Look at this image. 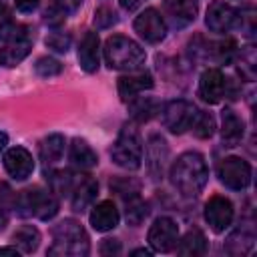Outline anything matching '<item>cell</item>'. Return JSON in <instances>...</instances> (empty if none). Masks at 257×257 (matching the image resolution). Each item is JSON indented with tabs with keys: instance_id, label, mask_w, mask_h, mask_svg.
<instances>
[{
	"instance_id": "52a82bcc",
	"label": "cell",
	"mask_w": 257,
	"mask_h": 257,
	"mask_svg": "<svg viewBox=\"0 0 257 257\" xmlns=\"http://www.w3.org/2000/svg\"><path fill=\"white\" fill-rule=\"evenodd\" d=\"M219 181L233 191H241L251 183V165L241 157H227L219 163Z\"/></svg>"
},
{
	"instance_id": "d590c367",
	"label": "cell",
	"mask_w": 257,
	"mask_h": 257,
	"mask_svg": "<svg viewBox=\"0 0 257 257\" xmlns=\"http://www.w3.org/2000/svg\"><path fill=\"white\" fill-rule=\"evenodd\" d=\"M64 18H66L64 10H62L54 0H48V6H46V10H44V22L50 24V26H60V24L64 22Z\"/></svg>"
},
{
	"instance_id": "6da1fadb",
	"label": "cell",
	"mask_w": 257,
	"mask_h": 257,
	"mask_svg": "<svg viewBox=\"0 0 257 257\" xmlns=\"http://www.w3.org/2000/svg\"><path fill=\"white\" fill-rule=\"evenodd\" d=\"M171 183L173 187L185 195V197H197L207 181H209V169H207V163H205V157L201 153H195V151H189V153H183L171 167Z\"/></svg>"
},
{
	"instance_id": "1f68e13d",
	"label": "cell",
	"mask_w": 257,
	"mask_h": 257,
	"mask_svg": "<svg viewBox=\"0 0 257 257\" xmlns=\"http://www.w3.org/2000/svg\"><path fill=\"white\" fill-rule=\"evenodd\" d=\"M72 183H74V179H72L68 173H64V171L50 175L52 193H58V195H66V193H70V189H72Z\"/></svg>"
},
{
	"instance_id": "4fadbf2b",
	"label": "cell",
	"mask_w": 257,
	"mask_h": 257,
	"mask_svg": "<svg viewBox=\"0 0 257 257\" xmlns=\"http://www.w3.org/2000/svg\"><path fill=\"white\" fill-rule=\"evenodd\" d=\"M4 169L16 181H24L34 171V159L24 147H12L4 153Z\"/></svg>"
},
{
	"instance_id": "7402d4cb",
	"label": "cell",
	"mask_w": 257,
	"mask_h": 257,
	"mask_svg": "<svg viewBox=\"0 0 257 257\" xmlns=\"http://www.w3.org/2000/svg\"><path fill=\"white\" fill-rule=\"evenodd\" d=\"M70 161L78 169H92L98 165V157L84 139H74L70 145Z\"/></svg>"
},
{
	"instance_id": "4316f807",
	"label": "cell",
	"mask_w": 257,
	"mask_h": 257,
	"mask_svg": "<svg viewBox=\"0 0 257 257\" xmlns=\"http://www.w3.org/2000/svg\"><path fill=\"white\" fill-rule=\"evenodd\" d=\"M147 215H149V207L139 195L126 199V223L128 225H141Z\"/></svg>"
},
{
	"instance_id": "5b68a950",
	"label": "cell",
	"mask_w": 257,
	"mask_h": 257,
	"mask_svg": "<svg viewBox=\"0 0 257 257\" xmlns=\"http://www.w3.org/2000/svg\"><path fill=\"white\" fill-rule=\"evenodd\" d=\"M14 209H18L22 217L34 215L40 221H48L58 213V199L52 193H44L40 189H26L16 197Z\"/></svg>"
},
{
	"instance_id": "f1b7e54d",
	"label": "cell",
	"mask_w": 257,
	"mask_h": 257,
	"mask_svg": "<svg viewBox=\"0 0 257 257\" xmlns=\"http://www.w3.org/2000/svg\"><path fill=\"white\" fill-rule=\"evenodd\" d=\"M191 128L197 139H211L215 133V118L209 112H197Z\"/></svg>"
},
{
	"instance_id": "30bf717a",
	"label": "cell",
	"mask_w": 257,
	"mask_h": 257,
	"mask_svg": "<svg viewBox=\"0 0 257 257\" xmlns=\"http://www.w3.org/2000/svg\"><path fill=\"white\" fill-rule=\"evenodd\" d=\"M135 32L149 44H157L167 36V24L161 16L159 10L155 8H147L145 12H141L135 18Z\"/></svg>"
},
{
	"instance_id": "8d00e7d4",
	"label": "cell",
	"mask_w": 257,
	"mask_h": 257,
	"mask_svg": "<svg viewBox=\"0 0 257 257\" xmlns=\"http://www.w3.org/2000/svg\"><path fill=\"white\" fill-rule=\"evenodd\" d=\"M44 42H46L48 48H52L56 52H66L68 46H70V36L64 34V32H50Z\"/></svg>"
},
{
	"instance_id": "9a60e30c",
	"label": "cell",
	"mask_w": 257,
	"mask_h": 257,
	"mask_svg": "<svg viewBox=\"0 0 257 257\" xmlns=\"http://www.w3.org/2000/svg\"><path fill=\"white\" fill-rule=\"evenodd\" d=\"M169 161V147L167 141L159 135H153L147 143V169L153 181H161L165 175V165Z\"/></svg>"
},
{
	"instance_id": "7a4b0ae2",
	"label": "cell",
	"mask_w": 257,
	"mask_h": 257,
	"mask_svg": "<svg viewBox=\"0 0 257 257\" xmlns=\"http://www.w3.org/2000/svg\"><path fill=\"white\" fill-rule=\"evenodd\" d=\"M52 245L48 247V255L54 257H84L90 251L88 235L84 227L74 219H64L52 229Z\"/></svg>"
},
{
	"instance_id": "277c9868",
	"label": "cell",
	"mask_w": 257,
	"mask_h": 257,
	"mask_svg": "<svg viewBox=\"0 0 257 257\" xmlns=\"http://www.w3.org/2000/svg\"><path fill=\"white\" fill-rule=\"evenodd\" d=\"M110 159L114 165L126 169V171H137L143 161V143L137 133V128L124 124L110 149Z\"/></svg>"
},
{
	"instance_id": "44dd1931",
	"label": "cell",
	"mask_w": 257,
	"mask_h": 257,
	"mask_svg": "<svg viewBox=\"0 0 257 257\" xmlns=\"http://www.w3.org/2000/svg\"><path fill=\"white\" fill-rule=\"evenodd\" d=\"M245 124L233 110H223V122H221V137L227 147H235L243 139Z\"/></svg>"
},
{
	"instance_id": "836d02e7",
	"label": "cell",
	"mask_w": 257,
	"mask_h": 257,
	"mask_svg": "<svg viewBox=\"0 0 257 257\" xmlns=\"http://www.w3.org/2000/svg\"><path fill=\"white\" fill-rule=\"evenodd\" d=\"M231 245H239V247L235 249V255H243V253L251 251V247H253V237H251V235H245V233H241V231H237L235 235H231V237L227 239V247H231ZM227 247H225V249H227Z\"/></svg>"
},
{
	"instance_id": "bcb514c9",
	"label": "cell",
	"mask_w": 257,
	"mask_h": 257,
	"mask_svg": "<svg viewBox=\"0 0 257 257\" xmlns=\"http://www.w3.org/2000/svg\"><path fill=\"white\" fill-rule=\"evenodd\" d=\"M133 255H151V251H147V249H137V251H133Z\"/></svg>"
},
{
	"instance_id": "f6af8a7d",
	"label": "cell",
	"mask_w": 257,
	"mask_h": 257,
	"mask_svg": "<svg viewBox=\"0 0 257 257\" xmlns=\"http://www.w3.org/2000/svg\"><path fill=\"white\" fill-rule=\"evenodd\" d=\"M6 145H8V135L0 131V153H2L4 149H6Z\"/></svg>"
},
{
	"instance_id": "3957f363",
	"label": "cell",
	"mask_w": 257,
	"mask_h": 257,
	"mask_svg": "<svg viewBox=\"0 0 257 257\" xmlns=\"http://www.w3.org/2000/svg\"><path fill=\"white\" fill-rule=\"evenodd\" d=\"M104 60L116 70H139L147 60V52L133 38L114 34L104 42Z\"/></svg>"
},
{
	"instance_id": "8992f818",
	"label": "cell",
	"mask_w": 257,
	"mask_h": 257,
	"mask_svg": "<svg viewBox=\"0 0 257 257\" xmlns=\"http://www.w3.org/2000/svg\"><path fill=\"white\" fill-rule=\"evenodd\" d=\"M197 116V108L189 100H171L163 108V122L173 135H183L191 128Z\"/></svg>"
},
{
	"instance_id": "7bdbcfd3",
	"label": "cell",
	"mask_w": 257,
	"mask_h": 257,
	"mask_svg": "<svg viewBox=\"0 0 257 257\" xmlns=\"http://www.w3.org/2000/svg\"><path fill=\"white\" fill-rule=\"evenodd\" d=\"M118 2H120L122 10H126V12H135L143 4V0H118Z\"/></svg>"
},
{
	"instance_id": "9c48e42d",
	"label": "cell",
	"mask_w": 257,
	"mask_h": 257,
	"mask_svg": "<svg viewBox=\"0 0 257 257\" xmlns=\"http://www.w3.org/2000/svg\"><path fill=\"white\" fill-rule=\"evenodd\" d=\"M30 48H32V40L26 26H12L10 34L6 36V48L0 52V62H4L6 66H14L22 58H26Z\"/></svg>"
},
{
	"instance_id": "2e32d148",
	"label": "cell",
	"mask_w": 257,
	"mask_h": 257,
	"mask_svg": "<svg viewBox=\"0 0 257 257\" xmlns=\"http://www.w3.org/2000/svg\"><path fill=\"white\" fill-rule=\"evenodd\" d=\"M116 88H118L120 98H122L124 102H128L131 98L139 96L141 92L153 88V76H151V72H147V70H133V72H128V74L118 76Z\"/></svg>"
},
{
	"instance_id": "f546056e",
	"label": "cell",
	"mask_w": 257,
	"mask_h": 257,
	"mask_svg": "<svg viewBox=\"0 0 257 257\" xmlns=\"http://www.w3.org/2000/svg\"><path fill=\"white\" fill-rule=\"evenodd\" d=\"M34 70L36 74H40L42 78H50V76H56L62 72V64L56 60V58H50V56H42L36 60L34 64Z\"/></svg>"
},
{
	"instance_id": "5bb4252c",
	"label": "cell",
	"mask_w": 257,
	"mask_h": 257,
	"mask_svg": "<svg viewBox=\"0 0 257 257\" xmlns=\"http://www.w3.org/2000/svg\"><path fill=\"white\" fill-rule=\"evenodd\" d=\"M225 92L227 78L223 76V72L219 68H207L199 80V96L209 104H217L225 96Z\"/></svg>"
},
{
	"instance_id": "f35d334b",
	"label": "cell",
	"mask_w": 257,
	"mask_h": 257,
	"mask_svg": "<svg viewBox=\"0 0 257 257\" xmlns=\"http://www.w3.org/2000/svg\"><path fill=\"white\" fill-rule=\"evenodd\" d=\"M12 26H14L12 24V12H10V8L6 4L0 2V38L2 40H6V36L12 30Z\"/></svg>"
},
{
	"instance_id": "ffe728a7",
	"label": "cell",
	"mask_w": 257,
	"mask_h": 257,
	"mask_svg": "<svg viewBox=\"0 0 257 257\" xmlns=\"http://www.w3.org/2000/svg\"><path fill=\"white\" fill-rule=\"evenodd\" d=\"M165 10L177 26H187L197 18V6L191 0H165Z\"/></svg>"
},
{
	"instance_id": "484cf974",
	"label": "cell",
	"mask_w": 257,
	"mask_h": 257,
	"mask_svg": "<svg viewBox=\"0 0 257 257\" xmlns=\"http://www.w3.org/2000/svg\"><path fill=\"white\" fill-rule=\"evenodd\" d=\"M12 239L20 247L22 253H32L40 245V231L36 227H32V225H22L20 229H16Z\"/></svg>"
},
{
	"instance_id": "b9f144b4",
	"label": "cell",
	"mask_w": 257,
	"mask_h": 257,
	"mask_svg": "<svg viewBox=\"0 0 257 257\" xmlns=\"http://www.w3.org/2000/svg\"><path fill=\"white\" fill-rule=\"evenodd\" d=\"M14 2H16V8L20 12H32L40 4V0H14Z\"/></svg>"
},
{
	"instance_id": "603a6c76",
	"label": "cell",
	"mask_w": 257,
	"mask_h": 257,
	"mask_svg": "<svg viewBox=\"0 0 257 257\" xmlns=\"http://www.w3.org/2000/svg\"><path fill=\"white\" fill-rule=\"evenodd\" d=\"M128 110L137 122H147L159 112V102L151 96H139V98L135 96V98H131Z\"/></svg>"
},
{
	"instance_id": "4dcf8cb0",
	"label": "cell",
	"mask_w": 257,
	"mask_h": 257,
	"mask_svg": "<svg viewBox=\"0 0 257 257\" xmlns=\"http://www.w3.org/2000/svg\"><path fill=\"white\" fill-rule=\"evenodd\" d=\"M239 74L247 80L255 78V52L253 46H247L245 52H241V62H239Z\"/></svg>"
},
{
	"instance_id": "d4e9b609",
	"label": "cell",
	"mask_w": 257,
	"mask_h": 257,
	"mask_svg": "<svg viewBox=\"0 0 257 257\" xmlns=\"http://www.w3.org/2000/svg\"><path fill=\"white\" fill-rule=\"evenodd\" d=\"M177 251H179L181 255H193V257H195V255H203V253L207 251V239H205L203 231H201V229H191V231H187V235L181 239Z\"/></svg>"
},
{
	"instance_id": "ab89813d",
	"label": "cell",
	"mask_w": 257,
	"mask_h": 257,
	"mask_svg": "<svg viewBox=\"0 0 257 257\" xmlns=\"http://www.w3.org/2000/svg\"><path fill=\"white\" fill-rule=\"evenodd\" d=\"M100 253L102 255H118L120 253V243L116 239H104L100 243Z\"/></svg>"
},
{
	"instance_id": "cb8c5ba5",
	"label": "cell",
	"mask_w": 257,
	"mask_h": 257,
	"mask_svg": "<svg viewBox=\"0 0 257 257\" xmlns=\"http://www.w3.org/2000/svg\"><path fill=\"white\" fill-rule=\"evenodd\" d=\"M62 153H64V137L58 133L48 135L40 143V157L44 165H56L62 159Z\"/></svg>"
},
{
	"instance_id": "83f0119b",
	"label": "cell",
	"mask_w": 257,
	"mask_h": 257,
	"mask_svg": "<svg viewBox=\"0 0 257 257\" xmlns=\"http://www.w3.org/2000/svg\"><path fill=\"white\" fill-rule=\"evenodd\" d=\"M14 201H16V197L10 189V185L0 183V229H4L8 225L12 209H14Z\"/></svg>"
},
{
	"instance_id": "8fae6325",
	"label": "cell",
	"mask_w": 257,
	"mask_h": 257,
	"mask_svg": "<svg viewBox=\"0 0 257 257\" xmlns=\"http://www.w3.org/2000/svg\"><path fill=\"white\" fill-rule=\"evenodd\" d=\"M233 203L221 195H213L205 205V221L215 233H223L233 221Z\"/></svg>"
},
{
	"instance_id": "d6986e66",
	"label": "cell",
	"mask_w": 257,
	"mask_h": 257,
	"mask_svg": "<svg viewBox=\"0 0 257 257\" xmlns=\"http://www.w3.org/2000/svg\"><path fill=\"white\" fill-rule=\"evenodd\" d=\"M78 62L84 72H96L100 64L98 56V34L96 32H86L84 38L80 40L78 46Z\"/></svg>"
},
{
	"instance_id": "ba28073f",
	"label": "cell",
	"mask_w": 257,
	"mask_h": 257,
	"mask_svg": "<svg viewBox=\"0 0 257 257\" xmlns=\"http://www.w3.org/2000/svg\"><path fill=\"white\" fill-rule=\"evenodd\" d=\"M149 243L157 253H169L179 241V225L171 217H159L149 229Z\"/></svg>"
},
{
	"instance_id": "d6a6232c",
	"label": "cell",
	"mask_w": 257,
	"mask_h": 257,
	"mask_svg": "<svg viewBox=\"0 0 257 257\" xmlns=\"http://www.w3.org/2000/svg\"><path fill=\"white\" fill-rule=\"evenodd\" d=\"M211 54H213V58L219 60V62H231V58L235 56V42H233V40L217 42V44H213Z\"/></svg>"
},
{
	"instance_id": "ac0fdd59",
	"label": "cell",
	"mask_w": 257,
	"mask_h": 257,
	"mask_svg": "<svg viewBox=\"0 0 257 257\" xmlns=\"http://www.w3.org/2000/svg\"><path fill=\"white\" fill-rule=\"evenodd\" d=\"M118 219H120V215L112 201H102L96 207H92V211H90V225L94 231H100V233L112 231L118 225Z\"/></svg>"
},
{
	"instance_id": "ee69618b",
	"label": "cell",
	"mask_w": 257,
	"mask_h": 257,
	"mask_svg": "<svg viewBox=\"0 0 257 257\" xmlns=\"http://www.w3.org/2000/svg\"><path fill=\"white\" fill-rule=\"evenodd\" d=\"M0 255H18V249L16 247H2Z\"/></svg>"
},
{
	"instance_id": "e575fe53",
	"label": "cell",
	"mask_w": 257,
	"mask_h": 257,
	"mask_svg": "<svg viewBox=\"0 0 257 257\" xmlns=\"http://www.w3.org/2000/svg\"><path fill=\"white\" fill-rule=\"evenodd\" d=\"M116 14L108 8V6H100L94 10V26L96 28H110L112 24H116Z\"/></svg>"
},
{
	"instance_id": "7c38bea8",
	"label": "cell",
	"mask_w": 257,
	"mask_h": 257,
	"mask_svg": "<svg viewBox=\"0 0 257 257\" xmlns=\"http://www.w3.org/2000/svg\"><path fill=\"white\" fill-rule=\"evenodd\" d=\"M205 24L213 32H229L237 24V10L225 0H215L207 8Z\"/></svg>"
},
{
	"instance_id": "e0dca14e",
	"label": "cell",
	"mask_w": 257,
	"mask_h": 257,
	"mask_svg": "<svg viewBox=\"0 0 257 257\" xmlns=\"http://www.w3.org/2000/svg\"><path fill=\"white\" fill-rule=\"evenodd\" d=\"M98 195V183L92 177H82L78 181L72 183L70 189V201H72V209L76 213L84 211L88 205H92V201Z\"/></svg>"
},
{
	"instance_id": "60d3db41",
	"label": "cell",
	"mask_w": 257,
	"mask_h": 257,
	"mask_svg": "<svg viewBox=\"0 0 257 257\" xmlns=\"http://www.w3.org/2000/svg\"><path fill=\"white\" fill-rule=\"evenodd\" d=\"M62 10H64V14H72V12H76L78 8H80V4H82V0H54Z\"/></svg>"
},
{
	"instance_id": "74e56055",
	"label": "cell",
	"mask_w": 257,
	"mask_h": 257,
	"mask_svg": "<svg viewBox=\"0 0 257 257\" xmlns=\"http://www.w3.org/2000/svg\"><path fill=\"white\" fill-rule=\"evenodd\" d=\"M237 24L247 30L245 34H253V30H255V12H253V6H247L245 10L237 12Z\"/></svg>"
}]
</instances>
